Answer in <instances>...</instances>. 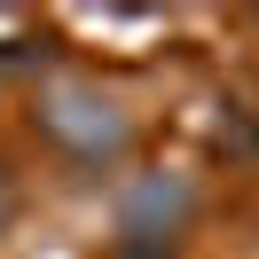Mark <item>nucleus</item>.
<instances>
[{
	"label": "nucleus",
	"instance_id": "f257e3e1",
	"mask_svg": "<svg viewBox=\"0 0 259 259\" xmlns=\"http://www.w3.org/2000/svg\"><path fill=\"white\" fill-rule=\"evenodd\" d=\"M0 220H8V189H0Z\"/></svg>",
	"mask_w": 259,
	"mask_h": 259
}]
</instances>
